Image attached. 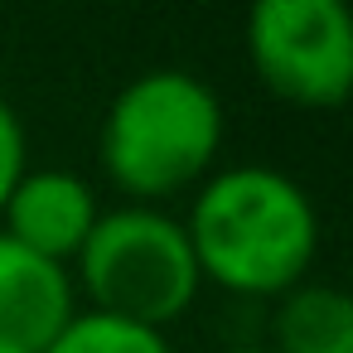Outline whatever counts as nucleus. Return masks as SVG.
<instances>
[{"mask_svg": "<svg viewBox=\"0 0 353 353\" xmlns=\"http://www.w3.org/2000/svg\"><path fill=\"white\" fill-rule=\"evenodd\" d=\"M199 276L242 300H276L310 281L319 256L314 199L276 165L213 170L179 218Z\"/></svg>", "mask_w": 353, "mask_h": 353, "instance_id": "obj_1", "label": "nucleus"}, {"mask_svg": "<svg viewBox=\"0 0 353 353\" xmlns=\"http://www.w3.org/2000/svg\"><path fill=\"white\" fill-rule=\"evenodd\" d=\"M223 136V102L199 73L145 68L107 102L97 126V160L126 203L160 208L165 199L194 194L218 170Z\"/></svg>", "mask_w": 353, "mask_h": 353, "instance_id": "obj_2", "label": "nucleus"}, {"mask_svg": "<svg viewBox=\"0 0 353 353\" xmlns=\"http://www.w3.org/2000/svg\"><path fill=\"white\" fill-rule=\"evenodd\" d=\"M68 271L88 310L136 319L150 329H170L174 319H184L203 290L184 223L145 203L102 208Z\"/></svg>", "mask_w": 353, "mask_h": 353, "instance_id": "obj_3", "label": "nucleus"}, {"mask_svg": "<svg viewBox=\"0 0 353 353\" xmlns=\"http://www.w3.org/2000/svg\"><path fill=\"white\" fill-rule=\"evenodd\" d=\"M256 83L305 112H334L353 92V15L343 0H256L247 15Z\"/></svg>", "mask_w": 353, "mask_h": 353, "instance_id": "obj_4", "label": "nucleus"}, {"mask_svg": "<svg viewBox=\"0 0 353 353\" xmlns=\"http://www.w3.org/2000/svg\"><path fill=\"white\" fill-rule=\"evenodd\" d=\"M97 218H102L97 189L73 170L44 165V170H25L15 179L6 208H0V232L49 261L68 266Z\"/></svg>", "mask_w": 353, "mask_h": 353, "instance_id": "obj_5", "label": "nucleus"}, {"mask_svg": "<svg viewBox=\"0 0 353 353\" xmlns=\"http://www.w3.org/2000/svg\"><path fill=\"white\" fill-rule=\"evenodd\" d=\"M83 310L73 271L0 232V343L44 353Z\"/></svg>", "mask_w": 353, "mask_h": 353, "instance_id": "obj_6", "label": "nucleus"}, {"mask_svg": "<svg viewBox=\"0 0 353 353\" xmlns=\"http://www.w3.org/2000/svg\"><path fill=\"white\" fill-rule=\"evenodd\" d=\"M271 353H353V300L329 281H300L271 300Z\"/></svg>", "mask_w": 353, "mask_h": 353, "instance_id": "obj_7", "label": "nucleus"}, {"mask_svg": "<svg viewBox=\"0 0 353 353\" xmlns=\"http://www.w3.org/2000/svg\"><path fill=\"white\" fill-rule=\"evenodd\" d=\"M44 353H174V343H170L165 329L117 319V314H102V310L83 305Z\"/></svg>", "mask_w": 353, "mask_h": 353, "instance_id": "obj_8", "label": "nucleus"}, {"mask_svg": "<svg viewBox=\"0 0 353 353\" xmlns=\"http://www.w3.org/2000/svg\"><path fill=\"white\" fill-rule=\"evenodd\" d=\"M25 170H30V136H25L20 112L0 92V208H6V199H10V189Z\"/></svg>", "mask_w": 353, "mask_h": 353, "instance_id": "obj_9", "label": "nucleus"}, {"mask_svg": "<svg viewBox=\"0 0 353 353\" xmlns=\"http://www.w3.org/2000/svg\"><path fill=\"white\" fill-rule=\"evenodd\" d=\"M223 353H271L266 343H237V348H223Z\"/></svg>", "mask_w": 353, "mask_h": 353, "instance_id": "obj_10", "label": "nucleus"}, {"mask_svg": "<svg viewBox=\"0 0 353 353\" xmlns=\"http://www.w3.org/2000/svg\"><path fill=\"white\" fill-rule=\"evenodd\" d=\"M0 353H30V348H15V343H0Z\"/></svg>", "mask_w": 353, "mask_h": 353, "instance_id": "obj_11", "label": "nucleus"}]
</instances>
